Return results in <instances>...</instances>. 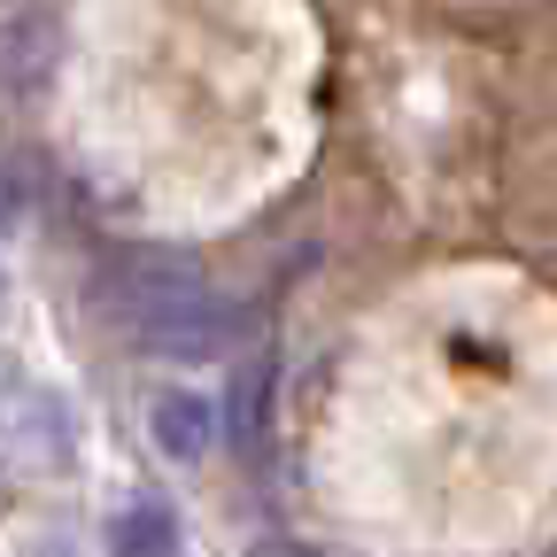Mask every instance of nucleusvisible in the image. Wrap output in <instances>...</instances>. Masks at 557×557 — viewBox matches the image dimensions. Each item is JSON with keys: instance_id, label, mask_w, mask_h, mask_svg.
Segmentation results:
<instances>
[{"instance_id": "obj_1", "label": "nucleus", "mask_w": 557, "mask_h": 557, "mask_svg": "<svg viewBox=\"0 0 557 557\" xmlns=\"http://www.w3.org/2000/svg\"><path fill=\"white\" fill-rule=\"evenodd\" d=\"M101 302L116 333L148 357H225L240 341V302H225L186 256H124Z\"/></svg>"}, {"instance_id": "obj_2", "label": "nucleus", "mask_w": 557, "mask_h": 557, "mask_svg": "<svg viewBox=\"0 0 557 557\" xmlns=\"http://www.w3.org/2000/svg\"><path fill=\"white\" fill-rule=\"evenodd\" d=\"M148 442L171 457V465H201L209 449H218V410H209L194 387H163L148 403Z\"/></svg>"}, {"instance_id": "obj_3", "label": "nucleus", "mask_w": 557, "mask_h": 557, "mask_svg": "<svg viewBox=\"0 0 557 557\" xmlns=\"http://www.w3.org/2000/svg\"><path fill=\"white\" fill-rule=\"evenodd\" d=\"M109 557H178V519L156 496H132L109 519Z\"/></svg>"}, {"instance_id": "obj_4", "label": "nucleus", "mask_w": 557, "mask_h": 557, "mask_svg": "<svg viewBox=\"0 0 557 557\" xmlns=\"http://www.w3.org/2000/svg\"><path fill=\"white\" fill-rule=\"evenodd\" d=\"M263 410H271V357H256V364L233 380V403H225V426H233L240 449L263 434Z\"/></svg>"}, {"instance_id": "obj_5", "label": "nucleus", "mask_w": 557, "mask_h": 557, "mask_svg": "<svg viewBox=\"0 0 557 557\" xmlns=\"http://www.w3.org/2000/svg\"><path fill=\"white\" fill-rule=\"evenodd\" d=\"M248 557H318V549H310V542H287V534H271V542H256Z\"/></svg>"}, {"instance_id": "obj_6", "label": "nucleus", "mask_w": 557, "mask_h": 557, "mask_svg": "<svg viewBox=\"0 0 557 557\" xmlns=\"http://www.w3.org/2000/svg\"><path fill=\"white\" fill-rule=\"evenodd\" d=\"M0 302H9V278H0Z\"/></svg>"}]
</instances>
